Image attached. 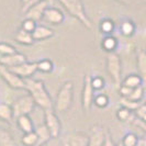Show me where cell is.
<instances>
[{"label":"cell","mask_w":146,"mask_h":146,"mask_svg":"<svg viewBox=\"0 0 146 146\" xmlns=\"http://www.w3.org/2000/svg\"><path fill=\"white\" fill-rule=\"evenodd\" d=\"M41 146H47V144H43V145H41Z\"/></svg>","instance_id":"obj_45"},{"label":"cell","mask_w":146,"mask_h":146,"mask_svg":"<svg viewBox=\"0 0 146 146\" xmlns=\"http://www.w3.org/2000/svg\"><path fill=\"white\" fill-rule=\"evenodd\" d=\"M25 90L33 98L36 106L43 110L53 109V102L48 91L46 90L44 81L33 78H25Z\"/></svg>","instance_id":"obj_1"},{"label":"cell","mask_w":146,"mask_h":146,"mask_svg":"<svg viewBox=\"0 0 146 146\" xmlns=\"http://www.w3.org/2000/svg\"><path fill=\"white\" fill-rule=\"evenodd\" d=\"M13 111H12V107L8 103H0V120L11 123L13 120Z\"/></svg>","instance_id":"obj_20"},{"label":"cell","mask_w":146,"mask_h":146,"mask_svg":"<svg viewBox=\"0 0 146 146\" xmlns=\"http://www.w3.org/2000/svg\"><path fill=\"white\" fill-rule=\"evenodd\" d=\"M43 21H45L48 24H54V25H57L64 22V13L55 7H47L46 10L44 11L43 13Z\"/></svg>","instance_id":"obj_12"},{"label":"cell","mask_w":146,"mask_h":146,"mask_svg":"<svg viewBox=\"0 0 146 146\" xmlns=\"http://www.w3.org/2000/svg\"><path fill=\"white\" fill-rule=\"evenodd\" d=\"M35 133L38 139V146L43 145V144H47V142L52 139L51 132L48 131L47 126L45 124H41L35 127Z\"/></svg>","instance_id":"obj_18"},{"label":"cell","mask_w":146,"mask_h":146,"mask_svg":"<svg viewBox=\"0 0 146 146\" xmlns=\"http://www.w3.org/2000/svg\"><path fill=\"white\" fill-rule=\"evenodd\" d=\"M44 121H45L44 124L47 126L48 131L51 132L52 139H57L60 134L62 124L55 111L53 109L44 110Z\"/></svg>","instance_id":"obj_8"},{"label":"cell","mask_w":146,"mask_h":146,"mask_svg":"<svg viewBox=\"0 0 146 146\" xmlns=\"http://www.w3.org/2000/svg\"><path fill=\"white\" fill-rule=\"evenodd\" d=\"M144 86H139L137 88H134L132 90L131 95L127 97V99H130L132 101H135V102H141V100L143 99V96H144Z\"/></svg>","instance_id":"obj_30"},{"label":"cell","mask_w":146,"mask_h":146,"mask_svg":"<svg viewBox=\"0 0 146 146\" xmlns=\"http://www.w3.org/2000/svg\"><path fill=\"white\" fill-rule=\"evenodd\" d=\"M41 1H43V0H30V2L27 5V6L22 7V12L24 13L29 8H31L32 6H34V5H36V3H38V2H41Z\"/></svg>","instance_id":"obj_37"},{"label":"cell","mask_w":146,"mask_h":146,"mask_svg":"<svg viewBox=\"0 0 146 146\" xmlns=\"http://www.w3.org/2000/svg\"><path fill=\"white\" fill-rule=\"evenodd\" d=\"M136 65L139 75L142 77V79L146 84V51L139 50L136 53Z\"/></svg>","instance_id":"obj_16"},{"label":"cell","mask_w":146,"mask_h":146,"mask_svg":"<svg viewBox=\"0 0 146 146\" xmlns=\"http://www.w3.org/2000/svg\"><path fill=\"white\" fill-rule=\"evenodd\" d=\"M117 146H123V144H122V142H120V143H117Z\"/></svg>","instance_id":"obj_44"},{"label":"cell","mask_w":146,"mask_h":146,"mask_svg":"<svg viewBox=\"0 0 146 146\" xmlns=\"http://www.w3.org/2000/svg\"><path fill=\"white\" fill-rule=\"evenodd\" d=\"M120 5L127 7H141L146 5V0H115Z\"/></svg>","instance_id":"obj_35"},{"label":"cell","mask_w":146,"mask_h":146,"mask_svg":"<svg viewBox=\"0 0 146 146\" xmlns=\"http://www.w3.org/2000/svg\"><path fill=\"white\" fill-rule=\"evenodd\" d=\"M102 48L107 53H111V52H115L117 47V40L115 36L111 35H106L102 40Z\"/></svg>","instance_id":"obj_22"},{"label":"cell","mask_w":146,"mask_h":146,"mask_svg":"<svg viewBox=\"0 0 146 146\" xmlns=\"http://www.w3.org/2000/svg\"><path fill=\"white\" fill-rule=\"evenodd\" d=\"M36 64L37 70L41 72V73H51L54 69V64H53V62H52L51 59H41V60L36 62Z\"/></svg>","instance_id":"obj_26"},{"label":"cell","mask_w":146,"mask_h":146,"mask_svg":"<svg viewBox=\"0 0 146 146\" xmlns=\"http://www.w3.org/2000/svg\"><path fill=\"white\" fill-rule=\"evenodd\" d=\"M120 103H121L122 107H124V108H126V109L131 110V111H133V112L141 106V102L132 101V100L127 99V98H121V99H120Z\"/></svg>","instance_id":"obj_34"},{"label":"cell","mask_w":146,"mask_h":146,"mask_svg":"<svg viewBox=\"0 0 146 146\" xmlns=\"http://www.w3.org/2000/svg\"><path fill=\"white\" fill-rule=\"evenodd\" d=\"M135 30H136L135 23L129 19L123 20L120 24V31L124 36H132L135 33Z\"/></svg>","instance_id":"obj_21"},{"label":"cell","mask_w":146,"mask_h":146,"mask_svg":"<svg viewBox=\"0 0 146 146\" xmlns=\"http://www.w3.org/2000/svg\"><path fill=\"white\" fill-rule=\"evenodd\" d=\"M15 120H17V124L19 126V129L24 134L34 131V124H33V122H32V120L29 115H21Z\"/></svg>","instance_id":"obj_19"},{"label":"cell","mask_w":146,"mask_h":146,"mask_svg":"<svg viewBox=\"0 0 146 146\" xmlns=\"http://www.w3.org/2000/svg\"><path fill=\"white\" fill-rule=\"evenodd\" d=\"M17 53V48L13 45L6 42H0V55L1 56H7V55H11Z\"/></svg>","instance_id":"obj_31"},{"label":"cell","mask_w":146,"mask_h":146,"mask_svg":"<svg viewBox=\"0 0 146 146\" xmlns=\"http://www.w3.org/2000/svg\"><path fill=\"white\" fill-rule=\"evenodd\" d=\"M54 1H55V0H46V2L48 3V6H50V7H52V6L54 5Z\"/></svg>","instance_id":"obj_42"},{"label":"cell","mask_w":146,"mask_h":146,"mask_svg":"<svg viewBox=\"0 0 146 146\" xmlns=\"http://www.w3.org/2000/svg\"><path fill=\"white\" fill-rule=\"evenodd\" d=\"M0 146H15L11 134L2 129H0Z\"/></svg>","instance_id":"obj_27"},{"label":"cell","mask_w":146,"mask_h":146,"mask_svg":"<svg viewBox=\"0 0 146 146\" xmlns=\"http://www.w3.org/2000/svg\"><path fill=\"white\" fill-rule=\"evenodd\" d=\"M139 146H146V137L145 139H139Z\"/></svg>","instance_id":"obj_40"},{"label":"cell","mask_w":146,"mask_h":146,"mask_svg":"<svg viewBox=\"0 0 146 146\" xmlns=\"http://www.w3.org/2000/svg\"><path fill=\"white\" fill-rule=\"evenodd\" d=\"M22 144L24 146H36L38 145V139L35 131L30 132V133H25L21 139Z\"/></svg>","instance_id":"obj_25"},{"label":"cell","mask_w":146,"mask_h":146,"mask_svg":"<svg viewBox=\"0 0 146 146\" xmlns=\"http://www.w3.org/2000/svg\"><path fill=\"white\" fill-rule=\"evenodd\" d=\"M54 30H52L51 28L46 27V25H36L35 30L32 32V36L33 40L36 41H44L47 40L50 37L54 36Z\"/></svg>","instance_id":"obj_15"},{"label":"cell","mask_w":146,"mask_h":146,"mask_svg":"<svg viewBox=\"0 0 146 146\" xmlns=\"http://www.w3.org/2000/svg\"><path fill=\"white\" fill-rule=\"evenodd\" d=\"M102 146H117L115 144H114L113 139H111V136H110L109 133H107V136H106V141H104V143H103Z\"/></svg>","instance_id":"obj_38"},{"label":"cell","mask_w":146,"mask_h":146,"mask_svg":"<svg viewBox=\"0 0 146 146\" xmlns=\"http://www.w3.org/2000/svg\"><path fill=\"white\" fill-rule=\"evenodd\" d=\"M89 135L82 132L68 133L62 139V146H88Z\"/></svg>","instance_id":"obj_9"},{"label":"cell","mask_w":146,"mask_h":146,"mask_svg":"<svg viewBox=\"0 0 146 146\" xmlns=\"http://www.w3.org/2000/svg\"><path fill=\"white\" fill-rule=\"evenodd\" d=\"M74 100V84L72 81H65L59 88L56 101L55 110L58 113H65L70 109Z\"/></svg>","instance_id":"obj_2"},{"label":"cell","mask_w":146,"mask_h":146,"mask_svg":"<svg viewBox=\"0 0 146 146\" xmlns=\"http://www.w3.org/2000/svg\"><path fill=\"white\" fill-rule=\"evenodd\" d=\"M1 57H2V56H1V55H0V58H1Z\"/></svg>","instance_id":"obj_46"},{"label":"cell","mask_w":146,"mask_h":146,"mask_svg":"<svg viewBox=\"0 0 146 146\" xmlns=\"http://www.w3.org/2000/svg\"><path fill=\"white\" fill-rule=\"evenodd\" d=\"M139 120H142L143 122H145V123H146V113L144 114V115H143V117H142V119H139Z\"/></svg>","instance_id":"obj_43"},{"label":"cell","mask_w":146,"mask_h":146,"mask_svg":"<svg viewBox=\"0 0 146 146\" xmlns=\"http://www.w3.org/2000/svg\"><path fill=\"white\" fill-rule=\"evenodd\" d=\"M15 74H17L19 77H21L23 79L25 78H31L34 74L37 72V64L36 62L30 63V62H24L20 65L15 66L10 68Z\"/></svg>","instance_id":"obj_11"},{"label":"cell","mask_w":146,"mask_h":146,"mask_svg":"<svg viewBox=\"0 0 146 146\" xmlns=\"http://www.w3.org/2000/svg\"><path fill=\"white\" fill-rule=\"evenodd\" d=\"M60 5L67 10V12L74 18H76L78 21L82 23V25L87 29H92V23L90 19L87 17L85 11V6L81 0H58Z\"/></svg>","instance_id":"obj_3"},{"label":"cell","mask_w":146,"mask_h":146,"mask_svg":"<svg viewBox=\"0 0 146 146\" xmlns=\"http://www.w3.org/2000/svg\"><path fill=\"white\" fill-rule=\"evenodd\" d=\"M117 117L121 121V122H130V121H134L133 111L126 109V108H124V107H121V108L117 111Z\"/></svg>","instance_id":"obj_24"},{"label":"cell","mask_w":146,"mask_h":146,"mask_svg":"<svg viewBox=\"0 0 146 146\" xmlns=\"http://www.w3.org/2000/svg\"><path fill=\"white\" fill-rule=\"evenodd\" d=\"M30 2V0H21V3H22V7H24V6H27L28 3Z\"/></svg>","instance_id":"obj_41"},{"label":"cell","mask_w":146,"mask_h":146,"mask_svg":"<svg viewBox=\"0 0 146 146\" xmlns=\"http://www.w3.org/2000/svg\"><path fill=\"white\" fill-rule=\"evenodd\" d=\"M137 146H139V145H137Z\"/></svg>","instance_id":"obj_47"},{"label":"cell","mask_w":146,"mask_h":146,"mask_svg":"<svg viewBox=\"0 0 146 146\" xmlns=\"http://www.w3.org/2000/svg\"><path fill=\"white\" fill-rule=\"evenodd\" d=\"M27 62V57L25 55H23L22 53L17 52L15 54H11V55H7V56H2L0 58V65L8 67V68H12L15 66L20 65L22 63Z\"/></svg>","instance_id":"obj_14"},{"label":"cell","mask_w":146,"mask_h":146,"mask_svg":"<svg viewBox=\"0 0 146 146\" xmlns=\"http://www.w3.org/2000/svg\"><path fill=\"white\" fill-rule=\"evenodd\" d=\"M37 22H35L34 20H31V19H24L21 23V29L25 32H29V33H32L35 28H36Z\"/></svg>","instance_id":"obj_33"},{"label":"cell","mask_w":146,"mask_h":146,"mask_svg":"<svg viewBox=\"0 0 146 146\" xmlns=\"http://www.w3.org/2000/svg\"><path fill=\"white\" fill-rule=\"evenodd\" d=\"M144 85V81L142 79V77L137 75V74H131V75H127L124 79L122 80L121 86H124V87L129 88H137L139 86H143Z\"/></svg>","instance_id":"obj_17"},{"label":"cell","mask_w":146,"mask_h":146,"mask_svg":"<svg viewBox=\"0 0 146 146\" xmlns=\"http://www.w3.org/2000/svg\"><path fill=\"white\" fill-rule=\"evenodd\" d=\"M0 77L8 84L9 87L18 90H25V81L23 78L19 77L10 68L0 65Z\"/></svg>","instance_id":"obj_7"},{"label":"cell","mask_w":146,"mask_h":146,"mask_svg":"<svg viewBox=\"0 0 146 146\" xmlns=\"http://www.w3.org/2000/svg\"><path fill=\"white\" fill-rule=\"evenodd\" d=\"M50 7L48 3L46 2V0H43L41 2H38L36 5L32 6L31 8H29L24 15H25V18L27 19H31V20H34L35 22H38L42 20L43 18V13L44 11L46 10V8Z\"/></svg>","instance_id":"obj_13"},{"label":"cell","mask_w":146,"mask_h":146,"mask_svg":"<svg viewBox=\"0 0 146 146\" xmlns=\"http://www.w3.org/2000/svg\"><path fill=\"white\" fill-rule=\"evenodd\" d=\"M91 85L95 90H100L104 87L106 81L102 77H91Z\"/></svg>","instance_id":"obj_36"},{"label":"cell","mask_w":146,"mask_h":146,"mask_svg":"<svg viewBox=\"0 0 146 146\" xmlns=\"http://www.w3.org/2000/svg\"><path fill=\"white\" fill-rule=\"evenodd\" d=\"M15 41L18 43L23 44V45H32L34 44V40H33V36H32V33H29V32H25L22 29H20L17 34H15Z\"/></svg>","instance_id":"obj_23"},{"label":"cell","mask_w":146,"mask_h":146,"mask_svg":"<svg viewBox=\"0 0 146 146\" xmlns=\"http://www.w3.org/2000/svg\"><path fill=\"white\" fill-rule=\"evenodd\" d=\"M94 102H95V104L98 108H106L109 104V97L107 95H103V94L97 95L95 96Z\"/></svg>","instance_id":"obj_32"},{"label":"cell","mask_w":146,"mask_h":146,"mask_svg":"<svg viewBox=\"0 0 146 146\" xmlns=\"http://www.w3.org/2000/svg\"><path fill=\"white\" fill-rule=\"evenodd\" d=\"M88 135H89L88 146H102L106 141L107 132L101 125L97 124L90 129V133Z\"/></svg>","instance_id":"obj_10"},{"label":"cell","mask_w":146,"mask_h":146,"mask_svg":"<svg viewBox=\"0 0 146 146\" xmlns=\"http://www.w3.org/2000/svg\"><path fill=\"white\" fill-rule=\"evenodd\" d=\"M12 111H13V117L18 119L21 115H29L30 113L34 110L35 102L33 98L30 96V94L25 96H22L19 99H17L12 103Z\"/></svg>","instance_id":"obj_5"},{"label":"cell","mask_w":146,"mask_h":146,"mask_svg":"<svg viewBox=\"0 0 146 146\" xmlns=\"http://www.w3.org/2000/svg\"><path fill=\"white\" fill-rule=\"evenodd\" d=\"M100 31L106 35H111L114 31V22L110 19H104L100 22Z\"/></svg>","instance_id":"obj_29"},{"label":"cell","mask_w":146,"mask_h":146,"mask_svg":"<svg viewBox=\"0 0 146 146\" xmlns=\"http://www.w3.org/2000/svg\"><path fill=\"white\" fill-rule=\"evenodd\" d=\"M107 72L111 77L114 87L119 89L122 84V62L117 52L107 54Z\"/></svg>","instance_id":"obj_4"},{"label":"cell","mask_w":146,"mask_h":146,"mask_svg":"<svg viewBox=\"0 0 146 146\" xmlns=\"http://www.w3.org/2000/svg\"><path fill=\"white\" fill-rule=\"evenodd\" d=\"M121 142H122L123 146H137L139 145V139L135 133L130 132V133H126L125 134Z\"/></svg>","instance_id":"obj_28"},{"label":"cell","mask_w":146,"mask_h":146,"mask_svg":"<svg viewBox=\"0 0 146 146\" xmlns=\"http://www.w3.org/2000/svg\"><path fill=\"white\" fill-rule=\"evenodd\" d=\"M94 92H95V89L91 85V75L87 74L85 75V78H84V88L81 92V106L85 112H89L91 109V106L95 99Z\"/></svg>","instance_id":"obj_6"},{"label":"cell","mask_w":146,"mask_h":146,"mask_svg":"<svg viewBox=\"0 0 146 146\" xmlns=\"http://www.w3.org/2000/svg\"><path fill=\"white\" fill-rule=\"evenodd\" d=\"M133 122L137 125L139 129H142L144 132H146V123L145 122H143V121H142V120H139V119H135Z\"/></svg>","instance_id":"obj_39"}]
</instances>
